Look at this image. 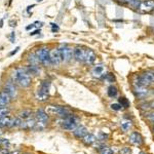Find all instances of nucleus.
Instances as JSON below:
<instances>
[{
  "mask_svg": "<svg viewBox=\"0 0 154 154\" xmlns=\"http://www.w3.org/2000/svg\"><path fill=\"white\" fill-rule=\"evenodd\" d=\"M26 70L29 74H31V75H38L39 72H40L39 68L36 65H28L26 68Z\"/></svg>",
  "mask_w": 154,
  "mask_h": 154,
  "instance_id": "nucleus-22",
  "label": "nucleus"
},
{
  "mask_svg": "<svg viewBox=\"0 0 154 154\" xmlns=\"http://www.w3.org/2000/svg\"><path fill=\"white\" fill-rule=\"evenodd\" d=\"M35 54L41 64H43L44 66L51 65V51H49L48 48H38Z\"/></svg>",
  "mask_w": 154,
  "mask_h": 154,
  "instance_id": "nucleus-2",
  "label": "nucleus"
},
{
  "mask_svg": "<svg viewBox=\"0 0 154 154\" xmlns=\"http://www.w3.org/2000/svg\"><path fill=\"white\" fill-rule=\"evenodd\" d=\"M14 79L22 88H28L31 84V77L26 69L17 68L14 72Z\"/></svg>",
  "mask_w": 154,
  "mask_h": 154,
  "instance_id": "nucleus-1",
  "label": "nucleus"
},
{
  "mask_svg": "<svg viewBox=\"0 0 154 154\" xmlns=\"http://www.w3.org/2000/svg\"><path fill=\"white\" fill-rule=\"evenodd\" d=\"M122 154H131V151L130 148H123L122 149Z\"/></svg>",
  "mask_w": 154,
  "mask_h": 154,
  "instance_id": "nucleus-37",
  "label": "nucleus"
},
{
  "mask_svg": "<svg viewBox=\"0 0 154 154\" xmlns=\"http://www.w3.org/2000/svg\"><path fill=\"white\" fill-rule=\"evenodd\" d=\"M38 33H40V30H36V31L32 32V33H30V35L33 36V35H36V34H38Z\"/></svg>",
  "mask_w": 154,
  "mask_h": 154,
  "instance_id": "nucleus-42",
  "label": "nucleus"
},
{
  "mask_svg": "<svg viewBox=\"0 0 154 154\" xmlns=\"http://www.w3.org/2000/svg\"><path fill=\"white\" fill-rule=\"evenodd\" d=\"M4 91H5L6 93L11 96V99H14L17 97V88L11 81H8V82L5 83V85H4Z\"/></svg>",
  "mask_w": 154,
  "mask_h": 154,
  "instance_id": "nucleus-13",
  "label": "nucleus"
},
{
  "mask_svg": "<svg viewBox=\"0 0 154 154\" xmlns=\"http://www.w3.org/2000/svg\"><path fill=\"white\" fill-rule=\"evenodd\" d=\"M105 73H106V68L103 65H97L91 70V74L96 78H101V77L105 76L106 75Z\"/></svg>",
  "mask_w": 154,
  "mask_h": 154,
  "instance_id": "nucleus-9",
  "label": "nucleus"
},
{
  "mask_svg": "<svg viewBox=\"0 0 154 154\" xmlns=\"http://www.w3.org/2000/svg\"><path fill=\"white\" fill-rule=\"evenodd\" d=\"M77 125H78V119L71 114L62 121V128L67 131H74L77 128Z\"/></svg>",
  "mask_w": 154,
  "mask_h": 154,
  "instance_id": "nucleus-3",
  "label": "nucleus"
},
{
  "mask_svg": "<svg viewBox=\"0 0 154 154\" xmlns=\"http://www.w3.org/2000/svg\"><path fill=\"white\" fill-rule=\"evenodd\" d=\"M138 9L142 14H148V12L154 11V0H143L140 1Z\"/></svg>",
  "mask_w": 154,
  "mask_h": 154,
  "instance_id": "nucleus-6",
  "label": "nucleus"
},
{
  "mask_svg": "<svg viewBox=\"0 0 154 154\" xmlns=\"http://www.w3.org/2000/svg\"><path fill=\"white\" fill-rule=\"evenodd\" d=\"M51 27H53V31H59V27L57 26L56 24H51Z\"/></svg>",
  "mask_w": 154,
  "mask_h": 154,
  "instance_id": "nucleus-40",
  "label": "nucleus"
},
{
  "mask_svg": "<svg viewBox=\"0 0 154 154\" xmlns=\"http://www.w3.org/2000/svg\"><path fill=\"white\" fill-rule=\"evenodd\" d=\"M37 1H42V0H37Z\"/></svg>",
  "mask_w": 154,
  "mask_h": 154,
  "instance_id": "nucleus-46",
  "label": "nucleus"
},
{
  "mask_svg": "<svg viewBox=\"0 0 154 154\" xmlns=\"http://www.w3.org/2000/svg\"><path fill=\"white\" fill-rule=\"evenodd\" d=\"M36 125V121L34 119H27L26 121H23L21 128H24V130H31V128H34Z\"/></svg>",
  "mask_w": 154,
  "mask_h": 154,
  "instance_id": "nucleus-18",
  "label": "nucleus"
},
{
  "mask_svg": "<svg viewBox=\"0 0 154 154\" xmlns=\"http://www.w3.org/2000/svg\"><path fill=\"white\" fill-rule=\"evenodd\" d=\"M11 96L6 93L5 91H0V106L1 107H5L11 103Z\"/></svg>",
  "mask_w": 154,
  "mask_h": 154,
  "instance_id": "nucleus-14",
  "label": "nucleus"
},
{
  "mask_svg": "<svg viewBox=\"0 0 154 154\" xmlns=\"http://www.w3.org/2000/svg\"><path fill=\"white\" fill-rule=\"evenodd\" d=\"M62 57L60 54V51L58 48H54L51 51V64L54 66H59L62 63Z\"/></svg>",
  "mask_w": 154,
  "mask_h": 154,
  "instance_id": "nucleus-8",
  "label": "nucleus"
},
{
  "mask_svg": "<svg viewBox=\"0 0 154 154\" xmlns=\"http://www.w3.org/2000/svg\"><path fill=\"white\" fill-rule=\"evenodd\" d=\"M117 93H118L117 88H116L115 86H113V85L109 86L108 91H107V94H108V96L110 97V98H115V97L117 96Z\"/></svg>",
  "mask_w": 154,
  "mask_h": 154,
  "instance_id": "nucleus-25",
  "label": "nucleus"
},
{
  "mask_svg": "<svg viewBox=\"0 0 154 154\" xmlns=\"http://www.w3.org/2000/svg\"><path fill=\"white\" fill-rule=\"evenodd\" d=\"M22 123H23V119L20 117H16V118L11 119V126H9V128H21Z\"/></svg>",
  "mask_w": 154,
  "mask_h": 154,
  "instance_id": "nucleus-23",
  "label": "nucleus"
},
{
  "mask_svg": "<svg viewBox=\"0 0 154 154\" xmlns=\"http://www.w3.org/2000/svg\"><path fill=\"white\" fill-rule=\"evenodd\" d=\"M36 100L39 102H46L48 100V93L45 91H43L42 88H38L35 94Z\"/></svg>",
  "mask_w": 154,
  "mask_h": 154,
  "instance_id": "nucleus-15",
  "label": "nucleus"
},
{
  "mask_svg": "<svg viewBox=\"0 0 154 154\" xmlns=\"http://www.w3.org/2000/svg\"><path fill=\"white\" fill-rule=\"evenodd\" d=\"M134 93H135L136 97H138L139 99H144L147 97V95L149 94V91L146 86H135Z\"/></svg>",
  "mask_w": 154,
  "mask_h": 154,
  "instance_id": "nucleus-10",
  "label": "nucleus"
},
{
  "mask_svg": "<svg viewBox=\"0 0 154 154\" xmlns=\"http://www.w3.org/2000/svg\"><path fill=\"white\" fill-rule=\"evenodd\" d=\"M11 154H20L19 151H12V152H11Z\"/></svg>",
  "mask_w": 154,
  "mask_h": 154,
  "instance_id": "nucleus-44",
  "label": "nucleus"
},
{
  "mask_svg": "<svg viewBox=\"0 0 154 154\" xmlns=\"http://www.w3.org/2000/svg\"><path fill=\"white\" fill-rule=\"evenodd\" d=\"M34 28V25H31V26L26 27V30H30V29H33Z\"/></svg>",
  "mask_w": 154,
  "mask_h": 154,
  "instance_id": "nucleus-43",
  "label": "nucleus"
},
{
  "mask_svg": "<svg viewBox=\"0 0 154 154\" xmlns=\"http://www.w3.org/2000/svg\"><path fill=\"white\" fill-rule=\"evenodd\" d=\"M58 49L64 62H68L73 58V49L67 44H61Z\"/></svg>",
  "mask_w": 154,
  "mask_h": 154,
  "instance_id": "nucleus-5",
  "label": "nucleus"
},
{
  "mask_svg": "<svg viewBox=\"0 0 154 154\" xmlns=\"http://www.w3.org/2000/svg\"><path fill=\"white\" fill-rule=\"evenodd\" d=\"M96 58H97V54L93 49H91V48L86 49L85 60H84V63H85L86 65H93L96 61Z\"/></svg>",
  "mask_w": 154,
  "mask_h": 154,
  "instance_id": "nucleus-11",
  "label": "nucleus"
},
{
  "mask_svg": "<svg viewBox=\"0 0 154 154\" xmlns=\"http://www.w3.org/2000/svg\"><path fill=\"white\" fill-rule=\"evenodd\" d=\"M9 112L11 111L7 107H0V119L5 117V116H8Z\"/></svg>",
  "mask_w": 154,
  "mask_h": 154,
  "instance_id": "nucleus-27",
  "label": "nucleus"
},
{
  "mask_svg": "<svg viewBox=\"0 0 154 154\" xmlns=\"http://www.w3.org/2000/svg\"><path fill=\"white\" fill-rule=\"evenodd\" d=\"M86 49L82 46H76L73 49V58L76 60L77 62H83L85 60V54H86Z\"/></svg>",
  "mask_w": 154,
  "mask_h": 154,
  "instance_id": "nucleus-7",
  "label": "nucleus"
},
{
  "mask_svg": "<svg viewBox=\"0 0 154 154\" xmlns=\"http://www.w3.org/2000/svg\"><path fill=\"white\" fill-rule=\"evenodd\" d=\"M105 79L106 80H108L109 82H113V81L115 80V77H114V75L112 73H108L105 75Z\"/></svg>",
  "mask_w": 154,
  "mask_h": 154,
  "instance_id": "nucleus-32",
  "label": "nucleus"
},
{
  "mask_svg": "<svg viewBox=\"0 0 154 154\" xmlns=\"http://www.w3.org/2000/svg\"><path fill=\"white\" fill-rule=\"evenodd\" d=\"M119 104H120L121 107H123V108H128V107H130V102H128V99H125V98L119 99Z\"/></svg>",
  "mask_w": 154,
  "mask_h": 154,
  "instance_id": "nucleus-30",
  "label": "nucleus"
},
{
  "mask_svg": "<svg viewBox=\"0 0 154 154\" xmlns=\"http://www.w3.org/2000/svg\"><path fill=\"white\" fill-rule=\"evenodd\" d=\"M49 88H51V82H49L48 80L42 81L40 88H42L43 91H48H48H49Z\"/></svg>",
  "mask_w": 154,
  "mask_h": 154,
  "instance_id": "nucleus-28",
  "label": "nucleus"
},
{
  "mask_svg": "<svg viewBox=\"0 0 154 154\" xmlns=\"http://www.w3.org/2000/svg\"><path fill=\"white\" fill-rule=\"evenodd\" d=\"M28 60H29L30 63H31V65H37V64L40 63V62H39V60H38V58H37V56H36L35 53L30 54Z\"/></svg>",
  "mask_w": 154,
  "mask_h": 154,
  "instance_id": "nucleus-26",
  "label": "nucleus"
},
{
  "mask_svg": "<svg viewBox=\"0 0 154 154\" xmlns=\"http://www.w3.org/2000/svg\"><path fill=\"white\" fill-rule=\"evenodd\" d=\"M147 118L151 121V122H154V112L147 114Z\"/></svg>",
  "mask_w": 154,
  "mask_h": 154,
  "instance_id": "nucleus-36",
  "label": "nucleus"
},
{
  "mask_svg": "<svg viewBox=\"0 0 154 154\" xmlns=\"http://www.w3.org/2000/svg\"><path fill=\"white\" fill-rule=\"evenodd\" d=\"M35 117H36V120L38 121V122H42V123H45V125H48V115L44 110H41V109H40V110H37V112L35 114Z\"/></svg>",
  "mask_w": 154,
  "mask_h": 154,
  "instance_id": "nucleus-12",
  "label": "nucleus"
},
{
  "mask_svg": "<svg viewBox=\"0 0 154 154\" xmlns=\"http://www.w3.org/2000/svg\"><path fill=\"white\" fill-rule=\"evenodd\" d=\"M31 115H32V112L30 110H23L19 113V117L22 118L23 120H27V119H30L31 118Z\"/></svg>",
  "mask_w": 154,
  "mask_h": 154,
  "instance_id": "nucleus-24",
  "label": "nucleus"
},
{
  "mask_svg": "<svg viewBox=\"0 0 154 154\" xmlns=\"http://www.w3.org/2000/svg\"><path fill=\"white\" fill-rule=\"evenodd\" d=\"M140 154H144V152H141V153H140Z\"/></svg>",
  "mask_w": 154,
  "mask_h": 154,
  "instance_id": "nucleus-45",
  "label": "nucleus"
},
{
  "mask_svg": "<svg viewBox=\"0 0 154 154\" xmlns=\"http://www.w3.org/2000/svg\"><path fill=\"white\" fill-rule=\"evenodd\" d=\"M101 154H114V152H113L112 149H110L105 146V147L101 150Z\"/></svg>",
  "mask_w": 154,
  "mask_h": 154,
  "instance_id": "nucleus-31",
  "label": "nucleus"
},
{
  "mask_svg": "<svg viewBox=\"0 0 154 154\" xmlns=\"http://www.w3.org/2000/svg\"><path fill=\"white\" fill-rule=\"evenodd\" d=\"M131 123L130 120H125L121 122V128H122L123 131H128L131 128Z\"/></svg>",
  "mask_w": 154,
  "mask_h": 154,
  "instance_id": "nucleus-29",
  "label": "nucleus"
},
{
  "mask_svg": "<svg viewBox=\"0 0 154 154\" xmlns=\"http://www.w3.org/2000/svg\"><path fill=\"white\" fill-rule=\"evenodd\" d=\"M110 107L113 109V110H115V111H118V110H120V109L122 108L120 104H117V103H115V104H111Z\"/></svg>",
  "mask_w": 154,
  "mask_h": 154,
  "instance_id": "nucleus-34",
  "label": "nucleus"
},
{
  "mask_svg": "<svg viewBox=\"0 0 154 154\" xmlns=\"http://www.w3.org/2000/svg\"><path fill=\"white\" fill-rule=\"evenodd\" d=\"M19 49H20V48H17L16 49H14V51H12L11 53L9 54V56H14V54H17V53H18V51H19Z\"/></svg>",
  "mask_w": 154,
  "mask_h": 154,
  "instance_id": "nucleus-41",
  "label": "nucleus"
},
{
  "mask_svg": "<svg viewBox=\"0 0 154 154\" xmlns=\"http://www.w3.org/2000/svg\"><path fill=\"white\" fill-rule=\"evenodd\" d=\"M142 76L145 78V80L149 83V85H150L151 83L154 82V72L146 71V72H144V73L142 74Z\"/></svg>",
  "mask_w": 154,
  "mask_h": 154,
  "instance_id": "nucleus-20",
  "label": "nucleus"
},
{
  "mask_svg": "<svg viewBox=\"0 0 154 154\" xmlns=\"http://www.w3.org/2000/svg\"><path fill=\"white\" fill-rule=\"evenodd\" d=\"M96 141H97L96 136L91 135V134H88V135L84 136L82 138V142L85 144V145H88V146L93 145L94 143H96Z\"/></svg>",
  "mask_w": 154,
  "mask_h": 154,
  "instance_id": "nucleus-19",
  "label": "nucleus"
},
{
  "mask_svg": "<svg viewBox=\"0 0 154 154\" xmlns=\"http://www.w3.org/2000/svg\"><path fill=\"white\" fill-rule=\"evenodd\" d=\"M99 139L102 141H106L107 139H108V135H107V134H104V133H100V135H99Z\"/></svg>",
  "mask_w": 154,
  "mask_h": 154,
  "instance_id": "nucleus-35",
  "label": "nucleus"
},
{
  "mask_svg": "<svg viewBox=\"0 0 154 154\" xmlns=\"http://www.w3.org/2000/svg\"><path fill=\"white\" fill-rule=\"evenodd\" d=\"M14 39H16V34H14V32H12V33L11 34V42H12V43H14Z\"/></svg>",
  "mask_w": 154,
  "mask_h": 154,
  "instance_id": "nucleus-39",
  "label": "nucleus"
},
{
  "mask_svg": "<svg viewBox=\"0 0 154 154\" xmlns=\"http://www.w3.org/2000/svg\"><path fill=\"white\" fill-rule=\"evenodd\" d=\"M11 118L9 116H5V117L0 119V128H5L11 126Z\"/></svg>",
  "mask_w": 154,
  "mask_h": 154,
  "instance_id": "nucleus-21",
  "label": "nucleus"
},
{
  "mask_svg": "<svg viewBox=\"0 0 154 154\" xmlns=\"http://www.w3.org/2000/svg\"><path fill=\"white\" fill-rule=\"evenodd\" d=\"M130 142L133 144V145L139 146V145H141V144H142L143 139H142V137H141V135L139 133H133L130 136Z\"/></svg>",
  "mask_w": 154,
  "mask_h": 154,
  "instance_id": "nucleus-17",
  "label": "nucleus"
},
{
  "mask_svg": "<svg viewBox=\"0 0 154 154\" xmlns=\"http://www.w3.org/2000/svg\"><path fill=\"white\" fill-rule=\"evenodd\" d=\"M48 112L54 114V115L62 116V117H67V116L70 115V112H69L68 109H66L65 107H62V106H54V105L48 106Z\"/></svg>",
  "mask_w": 154,
  "mask_h": 154,
  "instance_id": "nucleus-4",
  "label": "nucleus"
},
{
  "mask_svg": "<svg viewBox=\"0 0 154 154\" xmlns=\"http://www.w3.org/2000/svg\"><path fill=\"white\" fill-rule=\"evenodd\" d=\"M73 135L78 139H82L84 136L88 135V130H86V128H84V126L79 125L73 131Z\"/></svg>",
  "mask_w": 154,
  "mask_h": 154,
  "instance_id": "nucleus-16",
  "label": "nucleus"
},
{
  "mask_svg": "<svg viewBox=\"0 0 154 154\" xmlns=\"http://www.w3.org/2000/svg\"><path fill=\"white\" fill-rule=\"evenodd\" d=\"M144 106L143 108H147V109H152V110H154V101H151V102H149V103H146V104H144Z\"/></svg>",
  "mask_w": 154,
  "mask_h": 154,
  "instance_id": "nucleus-33",
  "label": "nucleus"
},
{
  "mask_svg": "<svg viewBox=\"0 0 154 154\" xmlns=\"http://www.w3.org/2000/svg\"><path fill=\"white\" fill-rule=\"evenodd\" d=\"M0 154H11L7 149H0Z\"/></svg>",
  "mask_w": 154,
  "mask_h": 154,
  "instance_id": "nucleus-38",
  "label": "nucleus"
}]
</instances>
